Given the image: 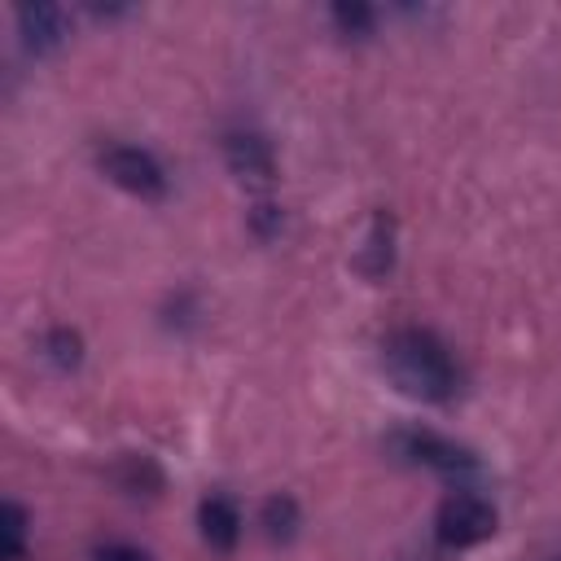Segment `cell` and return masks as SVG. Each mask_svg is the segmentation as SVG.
<instances>
[{"label": "cell", "instance_id": "obj_1", "mask_svg": "<svg viewBox=\"0 0 561 561\" xmlns=\"http://www.w3.org/2000/svg\"><path fill=\"white\" fill-rule=\"evenodd\" d=\"M381 364L390 373V381L408 394V399H421V403H447L456 399L460 390V368L447 351V342L430 329H394L386 342H381Z\"/></svg>", "mask_w": 561, "mask_h": 561}, {"label": "cell", "instance_id": "obj_2", "mask_svg": "<svg viewBox=\"0 0 561 561\" xmlns=\"http://www.w3.org/2000/svg\"><path fill=\"white\" fill-rule=\"evenodd\" d=\"M491 535H495V508H491V500H482L469 486L451 491L434 513V539L443 548H456V552L460 548H478Z\"/></svg>", "mask_w": 561, "mask_h": 561}, {"label": "cell", "instance_id": "obj_3", "mask_svg": "<svg viewBox=\"0 0 561 561\" xmlns=\"http://www.w3.org/2000/svg\"><path fill=\"white\" fill-rule=\"evenodd\" d=\"M101 171L118 184V188H127V193H136V197H162L167 193V171H162V162L149 153V149H140V145H110V149H101Z\"/></svg>", "mask_w": 561, "mask_h": 561}, {"label": "cell", "instance_id": "obj_4", "mask_svg": "<svg viewBox=\"0 0 561 561\" xmlns=\"http://www.w3.org/2000/svg\"><path fill=\"white\" fill-rule=\"evenodd\" d=\"M399 456H408L412 465H425V469H434V473H443L451 482L478 473V456L469 447L434 434V430H403L399 434Z\"/></svg>", "mask_w": 561, "mask_h": 561}, {"label": "cell", "instance_id": "obj_5", "mask_svg": "<svg viewBox=\"0 0 561 561\" xmlns=\"http://www.w3.org/2000/svg\"><path fill=\"white\" fill-rule=\"evenodd\" d=\"M224 158H228V171H232L237 180L267 184V180L276 175L272 145H267L259 131H228V136H224Z\"/></svg>", "mask_w": 561, "mask_h": 561}, {"label": "cell", "instance_id": "obj_6", "mask_svg": "<svg viewBox=\"0 0 561 561\" xmlns=\"http://www.w3.org/2000/svg\"><path fill=\"white\" fill-rule=\"evenodd\" d=\"M197 530L206 539V548L215 552H232L241 543V508L228 495H206L197 504Z\"/></svg>", "mask_w": 561, "mask_h": 561}, {"label": "cell", "instance_id": "obj_7", "mask_svg": "<svg viewBox=\"0 0 561 561\" xmlns=\"http://www.w3.org/2000/svg\"><path fill=\"white\" fill-rule=\"evenodd\" d=\"M18 31H22V44L35 48V53H48L66 39V9L61 4H48V0H35V4H22L18 9Z\"/></svg>", "mask_w": 561, "mask_h": 561}, {"label": "cell", "instance_id": "obj_8", "mask_svg": "<svg viewBox=\"0 0 561 561\" xmlns=\"http://www.w3.org/2000/svg\"><path fill=\"white\" fill-rule=\"evenodd\" d=\"M263 530L276 543L294 539L298 535V500L294 495H267L263 500Z\"/></svg>", "mask_w": 561, "mask_h": 561}, {"label": "cell", "instance_id": "obj_9", "mask_svg": "<svg viewBox=\"0 0 561 561\" xmlns=\"http://www.w3.org/2000/svg\"><path fill=\"white\" fill-rule=\"evenodd\" d=\"M0 561H26V508L18 500L0 513Z\"/></svg>", "mask_w": 561, "mask_h": 561}, {"label": "cell", "instance_id": "obj_10", "mask_svg": "<svg viewBox=\"0 0 561 561\" xmlns=\"http://www.w3.org/2000/svg\"><path fill=\"white\" fill-rule=\"evenodd\" d=\"M44 351H48V359H53L57 368H75L79 355H83V342H79V333H70V329H53V333L44 337Z\"/></svg>", "mask_w": 561, "mask_h": 561}, {"label": "cell", "instance_id": "obj_11", "mask_svg": "<svg viewBox=\"0 0 561 561\" xmlns=\"http://www.w3.org/2000/svg\"><path fill=\"white\" fill-rule=\"evenodd\" d=\"M333 22L346 31V35H368L373 31V9L368 4H333Z\"/></svg>", "mask_w": 561, "mask_h": 561}, {"label": "cell", "instance_id": "obj_12", "mask_svg": "<svg viewBox=\"0 0 561 561\" xmlns=\"http://www.w3.org/2000/svg\"><path fill=\"white\" fill-rule=\"evenodd\" d=\"M92 561H153L140 543H127V539H114V543H101L92 552Z\"/></svg>", "mask_w": 561, "mask_h": 561}]
</instances>
